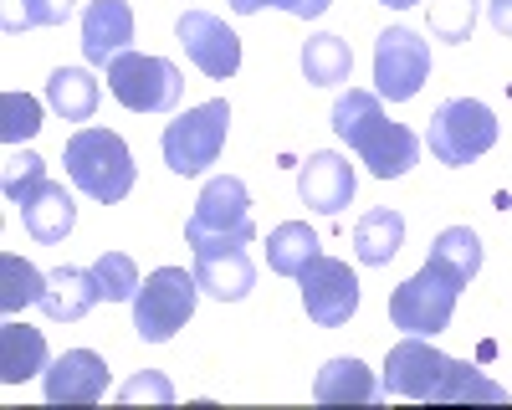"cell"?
Returning <instances> with one entry per match:
<instances>
[{
    "label": "cell",
    "instance_id": "6da1fadb",
    "mask_svg": "<svg viewBox=\"0 0 512 410\" xmlns=\"http://www.w3.org/2000/svg\"><path fill=\"white\" fill-rule=\"evenodd\" d=\"M384 390L400 395V400H441V405H456V400H487V405H502L507 390L487 375H477L472 364L461 359H446L441 349H431L425 339L405 334L390 359H384Z\"/></svg>",
    "mask_w": 512,
    "mask_h": 410
},
{
    "label": "cell",
    "instance_id": "7a4b0ae2",
    "mask_svg": "<svg viewBox=\"0 0 512 410\" xmlns=\"http://www.w3.org/2000/svg\"><path fill=\"white\" fill-rule=\"evenodd\" d=\"M333 134L344 139L369 164V175H379V180H400L420 159V139L405 129V123L384 118L379 93H364V88H349L333 103Z\"/></svg>",
    "mask_w": 512,
    "mask_h": 410
},
{
    "label": "cell",
    "instance_id": "3957f363",
    "mask_svg": "<svg viewBox=\"0 0 512 410\" xmlns=\"http://www.w3.org/2000/svg\"><path fill=\"white\" fill-rule=\"evenodd\" d=\"M62 164H67L72 185L88 200H103V205H118L128 190H134V180H139L134 154H128V144L113 129H82V134H72L67 149H62Z\"/></svg>",
    "mask_w": 512,
    "mask_h": 410
},
{
    "label": "cell",
    "instance_id": "277c9868",
    "mask_svg": "<svg viewBox=\"0 0 512 410\" xmlns=\"http://www.w3.org/2000/svg\"><path fill=\"white\" fill-rule=\"evenodd\" d=\"M256 226H251V195L236 175H216L200 200H195V211L185 221V241H190V252H226V246H251Z\"/></svg>",
    "mask_w": 512,
    "mask_h": 410
},
{
    "label": "cell",
    "instance_id": "5b68a950",
    "mask_svg": "<svg viewBox=\"0 0 512 410\" xmlns=\"http://www.w3.org/2000/svg\"><path fill=\"white\" fill-rule=\"evenodd\" d=\"M103 72H108V93L128 113H169V108H180V98H185V72L169 57L123 52Z\"/></svg>",
    "mask_w": 512,
    "mask_h": 410
},
{
    "label": "cell",
    "instance_id": "8992f818",
    "mask_svg": "<svg viewBox=\"0 0 512 410\" xmlns=\"http://www.w3.org/2000/svg\"><path fill=\"white\" fill-rule=\"evenodd\" d=\"M456 298H461V282L425 262L410 282H400L390 293V323L400 334H415V339H436L441 328H451V313H456Z\"/></svg>",
    "mask_w": 512,
    "mask_h": 410
},
{
    "label": "cell",
    "instance_id": "52a82bcc",
    "mask_svg": "<svg viewBox=\"0 0 512 410\" xmlns=\"http://www.w3.org/2000/svg\"><path fill=\"white\" fill-rule=\"evenodd\" d=\"M195 298H200V282L195 272L185 267H159L139 282V293H134V328H139V339L144 344H164V339H175L180 328L190 323L195 313Z\"/></svg>",
    "mask_w": 512,
    "mask_h": 410
},
{
    "label": "cell",
    "instance_id": "ba28073f",
    "mask_svg": "<svg viewBox=\"0 0 512 410\" xmlns=\"http://www.w3.org/2000/svg\"><path fill=\"white\" fill-rule=\"evenodd\" d=\"M226 129H231V108H226V98H210V103H200V108H190L185 118H175L164 129V139H159V149H164V164L175 175H205L210 164L221 159V149H226Z\"/></svg>",
    "mask_w": 512,
    "mask_h": 410
},
{
    "label": "cell",
    "instance_id": "9c48e42d",
    "mask_svg": "<svg viewBox=\"0 0 512 410\" xmlns=\"http://www.w3.org/2000/svg\"><path fill=\"white\" fill-rule=\"evenodd\" d=\"M425 139H431V154L441 164H472L497 144V118L477 98H446L431 113V134Z\"/></svg>",
    "mask_w": 512,
    "mask_h": 410
},
{
    "label": "cell",
    "instance_id": "30bf717a",
    "mask_svg": "<svg viewBox=\"0 0 512 410\" xmlns=\"http://www.w3.org/2000/svg\"><path fill=\"white\" fill-rule=\"evenodd\" d=\"M431 77V47L410 31V26H390L374 47V82H379V98L405 103L425 88Z\"/></svg>",
    "mask_w": 512,
    "mask_h": 410
},
{
    "label": "cell",
    "instance_id": "8fae6325",
    "mask_svg": "<svg viewBox=\"0 0 512 410\" xmlns=\"http://www.w3.org/2000/svg\"><path fill=\"white\" fill-rule=\"evenodd\" d=\"M297 282H303V308L318 328H344L359 308V277L349 272V262L338 257H313L303 272H297Z\"/></svg>",
    "mask_w": 512,
    "mask_h": 410
},
{
    "label": "cell",
    "instance_id": "7c38bea8",
    "mask_svg": "<svg viewBox=\"0 0 512 410\" xmlns=\"http://www.w3.org/2000/svg\"><path fill=\"white\" fill-rule=\"evenodd\" d=\"M175 36H180L185 57H190L205 77H216V82L236 77V67H241V41H236V31H231L221 16L185 11V16L175 21Z\"/></svg>",
    "mask_w": 512,
    "mask_h": 410
},
{
    "label": "cell",
    "instance_id": "4fadbf2b",
    "mask_svg": "<svg viewBox=\"0 0 512 410\" xmlns=\"http://www.w3.org/2000/svg\"><path fill=\"white\" fill-rule=\"evenodd\" d=\"M108 390V364L93 349H67L47 364V400L52 405H98Z\"/></svg>",
    "mask_w": 512,
    "mask_h": 410
},
{
    "label": "cell",
    "instance_id": "5bb4252c",
    "mask_svg": "<svg viewBox=\"0 0 512 410\" xmlns=\"http://www.w3.org/2000/svg\"><path fill=\"white\" fill-rule=\"evenodd\" d=\"M354 164L344 154H333V149H318L308 154V164L297 170V195H303V205H313V211L323 216H338L344 205L354 200Z\"/></svg>",
    "mask_w": 512,
    "mask_h": 410
},
{
    "label": "cell",
    "instance_id": "9a60e30c",
    "mask_svg": "<svg viewBox=\"0 0 512 410\" xmlns=\"http://www.w3.org/2000/svg\"><path fill=\"white\" fill-rule=\"evenodd\" d=\"M128 41H134V11H128V0H93L82 11V57L93 67H108L113 57H123Z\"/></svg>",
    "mask_w": 512,
    "mask_h": 410
},
{
    "label": "cell",
    "instance_id": "2e32d148",
    "mask_svg": "<svg viewBox=\"0 0 512 410\" xmlns=\"http://www.w3.org/2000/svg\"><path fill=\"white\" fill-rule=\"evenodd\" d=\"M195 282L200 293L221 298V303H241L256 287V267L246 257V246H226V252H195Z\"/></svg>",
    "mask_w": 512,
    "mask_h": 410
},
{
    "label": "cell",
    "instance_id": "e0dca14e",
    "mask_svg": "<svg viewBox=\"0 0 512 410\" xmlns=\"http://www.w3.org/2000/svg\"><path fill=\"white\" fill-rule=\"evenodd\" d=\"M21 221H26V231H31L41 246H57V241L77 226V205H72V195H67L57 180H41V185L21 200Z\"/></svg>",
    "mask_w": 512,
    "mask_h": 410
},
{
    "label": "cell",
    "instance_id": "ac0fdd59",
    "mask_svg": "<svg viewBox=\"0 0 512 410\" xmlns=\"http://www.w3.org/2000/svg\"><path fill=\"white\" fill-rule=\"evenodd\" d=\"M47 364H52V354H47L41 328H26L16 318L0 328V380H6V385H21L31 375H47Z\"/></svg>",
    "mask_w": 512,
    "mask_h": 410
},
{
    "label": "cell",
    "instance_id": "d6986e66",
    "mask_svg": "<svg viewBox=\"0 0 512 410\" xmlns=\"http://www.w3.org/2000/svg\"><path fill=\"white\" fill-rule=\"evenodd\" d=\"M400 246H405V216L390 211V205H379L354 226V257L364 267H390Z\"/></svg>",
    "mask_w": 512,
    "mask_h": 410
},
{
    "label": "cell",
    "instance_id": "ffe728a7",
    "mask_svg": "<svg viewBox=\"0 0 512 410\" xmlns=\"http://www.w3.org/2000/svg\"><path fill=\"white\" fill-rule=\"evenodd\" d=\"M93 303H98V282H93V272H82V267H57V272H47V298H41L47 318H57V323H77V318H88Z\"/></svg>",
    "mask_w": 512,
    "mask_h": 410
},
{
    "label": "cell",
    "instance_id": "44dd1931",
    "mask_svg": "<svg viewBox=\"0 0 512 410\" xmlns=\"http://www.w3.org/2000/svg\"><path fill=\"white\" fill-rule=\"evenodd\" d=\"M313 400L318 405H369V400H379V385H374V375L359 364V359H328L323 369H318V385H313Z\"/></svg>",
    "mask_w": 512,
    "mask_h": 410
},
{
    "label": "cell",
    "instance_id": "7402d4cb",
    "mask_svg": "<svg viewBox=\"0 0 512 410\" xmlns=\"http://www.w3.org/2000/svg\"><path fill=\"white\" fill-rule=\"evenodd\" d=\"M313 257H318V231L308 221H282L267 231V267L277 277H297Z\"/></svg>",
    "mask_w": 512,
    "mask_h": 410
},
{
    "label": "cell",
    "instance_id": "603a6c76",
    "mask_svg": "<svg viewBox=\"0 0 512 410\" xmlns=\"http://www.w3.org/2000/svg\"><path fill=\"white\" fill-rule=\"evenodd\" d=\"M47 103H52V113H62L67 123H88L93 108H98V82H93V72L57 67V72L47 77Z\"/></svg>",
    "mask_w": 512,
    "mask_h": 410
},
{
    "label": "cell",
    "instance_id": "cb8c5ba5",
    "mask_svg": "<svg viewBox=\"0 0 512 410\" xmlns=\"http://www.w3.org/2000/svg\"><path fill=\"white\" fill-rule=\"evenodd\" d=\"M349 72H354V52L344 36L318 31L303 47V77L318 82V88H338V82H349Z\"/></svg>",
    "mask_w": 512,
    "mask_h": 410
},
{
    "label": "cell",
    "instance_id": "d4e9b609",
    "mask_svg": "<svg viewBox=\"0 0 512 410\" xmlns=\"http://www.w3.org/2000/svg\"><path fill=\"white\" fill-rule=\"evenodd\" d=\"M425 262H436V267H446L461 287L477 277V267H482V241H477V231L472 226H446L436 241H431V257Z\"/></svg>",
    "mask_w": 512,
    "mask_h": 410
},
{
    "label": "cell",
    "instance_id": "484cf974",
    "mask_svg": "<svg viewBox=\"0 0 512 410\" xmlns=\"http://www.w3.org/2000/svg\"><path fill=\"white\" fill-rule=\"evenodd\" d=\"M47 298V277H41L31 262H21V257H0V308L6 313H21V308H31V303H41Z\"/></svg>",
    "mask_w": 512,
    "mask_h": 410
},
{
    "label": "cell",
    "instance_id": "4316f807",
    "mask_svg": "<svg viewBox=\"0 0 512 410\" xmlns=\"http://www.w3.org/2000/svg\"><path fill=\"white\" fill-rule=\"evenodd\" d=\"M88 272H93V282H98V298H108V303H134V293H139V267H134V257H128V252H103Z\"/></svg>",
    "mask_w": 512,
    "mask_h": 410
},
{
    "label": "cell",
    "instance_id": "83f0119b",
    "mask_svg": "<svg viewBox=\"0 0 512 410\" xmlns=\"http://www.w3.org/2000/svg\"><path fill=\"white\" fill-rule=\"evenodd\" d=\"M72 16V0H6V31H36V26H62Z\"/></svg>",
    "mask_w": 512,
    "mask_h": 410
},
{
    "label": "cell",
    "instance_id": "f1b7e54d",
    "mask_svg": "<svg viewBox=\"0 0 512 410\" xmlns=\"http://www.w3.org/2000/svg\"><path fill=\"white\" fill-rule=\"evenodd\" d=\"M477 0H431V36L436 41H472Z\"/></svg>",
    "mask_w": 512,
    "mask_h": 410
},
{
    "label": "cell",
    "instance_id": "f546056e",
    "mask_svg": "<svg viewBox=\"0 0 512 410\" xmlns=\"http://www.w3.org/2000/svg\"><path fill=\"white\" fill-rule=\"evenodd\" d=\"M41 129V103L26 98V93H6L0 98V139L6 144H21Z\"/></svg>",
    "mask_w": 512,
    "mask_h": 410
},
{
    "label": "cell",
    "instance_id": "4dcf8cb0",
    "mask_svg": "<svg viewBox=\"0 0 512 410\" xmlns=\"http://www.w3.org/2000/svg\"><path fill=\"white\" fill-rule=\"evenodd\" d=\"M287 11V16H303V21H318L333 0H231V11L236 16H256V11Z\"/></svg>",
    "mask_w": 512,
    "mask_h": 410
},
{
    "label": "cell",
    "instance_id": "1f68e13d",
    "mask_svg": "<svg viewBox=\"0 0 512 410\" xmlns=\"http://www.w3.org/2000/svg\"><path fill=\"white\" fill-rule=\"evenodd\" d=\"M118 400H123V405H134V400H159V405H169V400H175V385H169L159 369H144V375H134V380L118 390Z\"/></svg>",
    "mask_w": 512,
    "mask_h": 410
},
{
    "label": "cell",
    "instance_id": "d6a6232c",
    "mask_svg": "<svg viewBox=\"0 0 512 410\" xmlns=\"http://www.w3.org/2000/svg\"><path fill=\"white\" fill-rule=\"evenodd\" d=\"M41 180H47V159H41V154H21V170L6 180V200H11V205H21Z\"/></svg>",
    "mask_w": 512,
    "mask_h": 410
},
{
    "label": "cell",
    "instance_id": "836d02e7",
    "mask_svg": "<svg viewBox=\"0 0 512 410\" xmlns=\"http://www.w3.org/2000/svg\"><path fill=\"white\" fill-rule=\"evenodd\" d=\"M487 16L502 36H512V0H487Z\"/></svg>",
    "mask_w": 512,
    "mask_h": 410
},
{
    "label": "cell",
    "instance_id": "e575fe53",
    "mask_svg": "<svg viewBox=\"0 0 512 410\" xmlns=\"http://www.w3.org/2000/svg\"><path fill=\"white\" fill-rule=\"evenodd\" d=\"M384 6H395V11H405V6H415V0H384Z\"/></svg>",
    "mask_w": 512,
    "mask_h": 410
}]
</instances>
